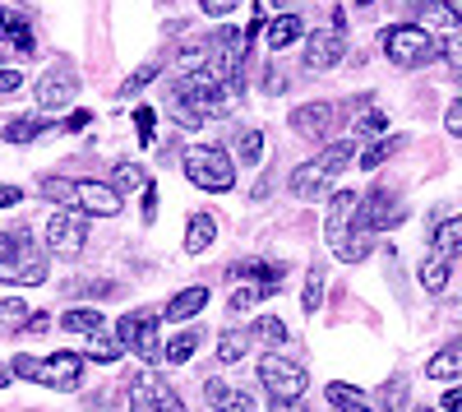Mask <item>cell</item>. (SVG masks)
Returning <instances> with one entry per match:
<instances>
[{
    "mask_svg": "<svg viewBox=\"0 0 462 412\" xmlns=\"http://www.w3.org/2000/svg\"><path fill=\"white\" fill-rule=\"evenodd\" d=\"M0 283H14V287L47 283V255L32 246V237L23 228L0 232Z\"/></svg>",
    "mask_w": 462,
    "mask_h": 412,
    "instance_id": "6da1fadb",
    "label": "cell"
},
{
    "mask_svg": "<svg viewBox=\"0 0 462 412\" xmlns=\"http://www.w3.org/2000/svg\"><path fill=\"white\" fill-rule=\"evenodd\" d=\"M180 167L199 191H213V195H226L231 185H236V163H231V154L217 144H189Z\"/></svg>",
    "mask_w": 462,
    "mask_h": 412,
    "instance_id": "7a4b0ae2",
    "label": "cell"
},
{
    "mask_svg": "<svg viewBox=\"0 0 462 412\" xmlns=\"http://www.w3.org/2000/svg\"><path fill=\"white\" fill-rule=\"evenodd\" d=\"M379 47H383V56H389L398 70H420V65H430L439 56V42L420 23H393V28H383Z\"/></svg>",
    "mask_w": 462,
    "mask_h": 412,
    "instance_id": "3957f363",
    "label": "cell"
},
{
    "mask_svg": "<svg viewBox=\"0 0 462 412\" xmlns=\"http://www.w3.org/2000/svg\"><path fill=\"white\" fill-rule=\"evenodd\" d=\"M402 218H407L402 200H398L393 191H383V185H374V191H365V195H361V204H356V222H352V232H370V237H379V232H393Z\"/></svg>",
    "mask_w": 462,
    "mask_h": 412,
    "instance_id": "277c9868",
    "label": "cell"
},
{
    "mask_svg": "<svg viewBox=\"0 0 462 412\" xmlns=\"http://www.w3.org/2000/svg\"><path fill=\"white\" fill-rule=\"evenodd\" d=\"M88 246V213L79 209H56L47 218V250L60 259H79Z\"/></svg>",
    "mask_w": 462,
    "mask_h": 412,
    "instance_id": "5b68a950",
    "label": "cell"
},
{
    "mask_svg": "<svg viewBox=\"0 0 462 412\" xmlns=\"http://www.w3.org/2000/svg\"><path fill=\"white\" fill-rule=\"evenodd\" d=\"M116 339L125 343V352H134L139 361H158L162 357V339H158V315L152 311H130L116 324Z\"/></svg>",
    "mask_w": 462,
    "mask_h": 412,
    "instance_id": "8992f818",
    "label": "cell"
},
{
    "mask_svg": "<svg viewBox=\"0 0 462 412\" xmlns=\"http://www.w3.org/2000/svg\"><path fill=\"white\" fill-rule=\"evenodd\" d=\"M259 385L273 398H300L305 385H310V376H305V366L287 361L282 352H263L259 357Z\"/></svg>",
    "mask_w": 462,
    "mask_h": 412,
    "instance_id": "52a82bcc",
    "label": "cell"
},
{
    "mask_svg": "<svg viewBox=\"0 0 462 412\" xmlns=\"http://www.w3.org/2000/svg\"><path fill=\"white\" fill-rule=\"evenodd\" d=\"M130 412H185V403L162 376L143 370V376H134V385H130Z\"/></svg>",
    "mask_w": 462,
    "mask_h": 412,
    "instance_id": "ba28073f",
    "label": "cell"
},
{
    "mask_svg": "<svg viewBox=\"0 0 462 412\" xmlns=\"http://www.w3.org/2000/svg\"><path fill=\"white\" fill-rule=\"evenodd\" d=\"M356 204H361V195H356V191H333V195H328L324 241H328V250H333V255H337V250L346 246V237H352V222H356Z\"/></svg>",
    "mask_w": 462,
    "mask_h": 412,
    "instance_id": "9c48e42d",
    "label": "cell"
},
{
    "mask_svg": "<svg viewBox=\"0 0 462 412\" xmlns=\"http://www.w3.org/2000/svg\"><path fill=\"white\" fill-rule=\"evenodd\" d=\"M74 93H79V74H74L65 61L51 65L42 80H37V107L42 111H65L74 102Z\"/></svg>",
    "mask_w": 462,
    "mask_h": 412,
    "instance_id": "30bf717a",
    "label": "cell"
},
{
    "mask_svg": "<svg viewBox=\"0 0 462 412\" xmlns=\"http://www.w3.org/2000/svg\"><path fill=\"white\" fill-rule=\"evenodd\" d=\"M121 191L111 181H74V209L88 218H116L121 213Z\"/></svg>",
    "mask_w": 462,
    "mask_h": 412,
    "instance_id": "8fae6325",
    "label": "cell"
},
{
    "mask_svg": "<svg viewBox=\"0 0 462 412\" xmlns=\"http://www.w3.org/2000/svg\"><path fill=\"white\" fill-rule=\"evenodd\" d=\"M79 380H84V352H51V357H42L37 385L65 394V389H79Z\"/></svg>",
    "mask_w": 462,
    "mask_h": 412,
    "instance_id": "7c38bea8",
    "label": "cell"
},
{
    "mask_svg": "<svg viewBox=\"0 0 462 412\" xmlns=\"http://www.w3.org/2000/svg\"><path fill=\"white\" fill-rule=\"evenodd\" d=\"M291 130H296L300 139L324 144V139L337 130V107H333V102H305V107H296V111H291Z\"/></svg>",
    "mask_w": 462,
    "mask_h": 412,
    "instance_id": "4fadbf2b",
    "label": "cell"
},
{
    "mask_svg": "<svg viewBox=\"0 0 462 412\" xmlns=\"http://www.w3.org/2000/svg\"><path fill=\"white\" fill-rule=\"evenodd\" d=\"M342 56H346V37L337 28H319V33L305 37V70H310V74L333 70Z\"/></svg>",
    "mask_w": 462,
    "mask_h": 412,
    "instance_id": "5bb4252c",
    "label": "cell"
},
{
    "mask_svg": "<svg viewBox=\"0 0 462 412\" xmlns=\"http://www.w3.org/2000/svg\"><path fill=\"white\" fill-rule=\"evenodd\" d=\"M333 185V176H328V167L319 163V158H310V163H300L291 176H287V191L296 195V200H324V191Z\"/></svg>",
    "mask_w": 462,
    "mask_h": 412,
    "instance_id": "9a60e30c",
    "label": "cell"
},
{
    "mask_svg": "<svg viewBox=\"0 0 462 412\" xmlns=\"http://www.w3.org/2000/svg\"><path fill=\"white\" fill-rule=\"evenodd\" d=\"M204 398H208L213 412H254V394L226 385V380H208L204 385Z\"/></svg>",
    "mask_w": 462,
    "mask_h": 412,
    "instance_id": "2e32d148",
    "label": "cell"
},
{
    "mask_svg": "<svg viewBox=\"0 0 462 412\" xmlns=\"http://www.w3.org/2000/svg\"><path fill=\"white\" fill-rule=\"evenodd\" d=\"M305 37V23H300V14H291V10H282L278 19H268L263 23V42H268V52H287V47H296Z\"/></svg>",
    "mask_w": 462,
    "mask_h": 412,
    "instance_id": "e0dca14e",
    "label": "cell"
},
{
    "mask_svg": "<svg viewBox=\"0 0 462 412\" xmlns=\"http://www.w3.org/2000/svg\"><path fill=\"white\" fill-rule=\"evenodd\" d=\"M0 42H10L14 52H23V56H32L37 52V37H32V28H28V14L23 10H0Z\"/></svg>",
    "mask_w": 462,
    "mask_h": 412,
    "instance_id": "ac0fdd59",
    "label": "cell"
},
{
    "mask_svg": "<svg viewBox=\"0 0 462 412\" xmlns=\"http://www.w3.org/2000/svg\"><path fill=\"white\" fill-rule=\"evenodd\" d=\"M204 306H208V287H204V283H195V287L176 292L171 302L162 306V320H171V324H180V320H195Z\"/></svg>",
    "mask_w": 462,
    "mask_h": 412,
    "instance_id": "d6986e66",
    "label": "cell"
},
{
    "mask_svg": "<svg viewBox=\"0 0 462 412\" xmlns=\"http://www.w3.org/2000/svg\"><path fill=\"white\" fill-rule=\"evenodd\" d=\"M217 241V218L213 213H189V222H185V255H204L208 246Z\"/></svg>",
    "mask_w": 462,
    "mask_h": 412,
    "instance_id": "ffe728a7",
    "label": "cell"
},
{
    "mask_svg": "<svg viewBox=\"0 0 462 412\" xmlns=\"http://www.w3.org/2000/svg\"><path fill=\"white\" fill-rule=\"evenodd\" d=\"M51 130V121H42V117H14L5 130H0V139L5 144H32V139H42Z\"/></svg>",
    "mask_w": 462,
    "mask_h": 412,
    "instance_id": "44dd1931",
    "label": "cell"
},
{
    "mask_svg": "<svg viewBox=\"0 0 462 412\" xmlns=\"http://www.w3.org/2000/svg\"><path fill=\"white\" fill-rule=\"evenodd\" d=\"M60 329L93 339L97 329H106V320H102V311H93V306H74V311H65V315H60Z\"/></svg>",
    "mask_w": 462,
    "mask_h": 412,
    "instance_id": "7402d4cb",
    "label": "cell"
},
{
    "mask_svg": "<svg viewBox=\"0 0 462 412\" xmlns=\"http://www.w3.org/2000/svg\"><path fill=\"white\" fill-rule=\"evenodd\" d=\"M324 394H328V403H333L337 412H370V394H361L356 385H342V380H333Z\"/></svg>",
    "mask_w": 462,
    "mask_h": 412,
    "instance_id": "603a6c76",
    "label": "cell"
},
{
    "mask_svg": "<svg viewBox=\"0 0 462 412\" xmlns=\"http://www.w3.org/2000/svg\"><path fill=\"white\" fill-rule=\"evenodd\" d=\"M88 361H102V366H111V361H121L125 357V343L116 339V333H106V329H97L93 339H88V352H84Z\"/></svg>",
    "mask_w": 462,
    "mask_h": 412,
    "instance_id": "cb8c5ba5",
    "label": "cell"
},
{
    "mask_svg": "<svg viewBox=\"0 0 462 412\" xmlns=\"http://www.w3.org/2000/svg\"><path fill=\"white\" fill-rule=\"evenodd\" d=\"M402 144H407V135H383V139H374L370 148H361V158H356V163H361L365 172H374L379 163H389V158L398 154Z\"/></svg>",
    "mask_w": 462,
    "mask_h": 412,
    "instance_id": "d4e9b609",
    "label": "cell"
},
{
    "mask_svg": "<svg viewBox=\"0 0 462 412\" xmlns=\"http://www.w3.org/2000/svg\"><path fill=\"white\" fill-rule=\"evenodd\" d=\"M245 352H250V329H226L217 339V361L222 366H236Z\"/></svg>",
    "mask_w": 462,
    "mask_h": 412,
    "instance_id": "484cf974",
    "label": "cell"
},
{
    "mask_svg": "<svg viewBox=\"0 0 462 412\" xmlns=\"http://www.w3.org/2000/svg\"><path fill=\"white\" fill-rule=\"evenodd\" d=\"M416 278H420V287H426V292H444V287H448V255H430V259H420Z\"/></svg>",
    "mask_w": 462,
    "mask_h": 412,
    "instance_id": "4316f807",
    "label": "cell"
},
{
    "mask_svg": "<svg viewBox=\"0 0 462 412\" xmlns=\"http://www.w3.org/2000/svg\"><path fill=\"white\" fill-rule=\"evenodd\" d=\"M457 370H462V348H457V343H448L444 352H435V357L426 361V376H430V380H453Z\"/></svg>",
    "mask_w": 462,
    "mask_h": 412,
    "instance_id": "83f0119b",
    "label": "cell"
},
{
    "mask_svg": "<svg viewBox=\"0 0 462 412\" xmlns=\"http://www.w3.org/2000/svg\"><path fill=\"white\" fill-rule=\"evenodd\" d=\"M250 339H259L263 348H282L291 333H287V324H282L278 315H259V320L250 324Z\"/></svg>",
    "mask_w": 462,
    "mask_h": 412,
    "instance_id": "f1b7e54d",
    "label": "cell"
},
{
    "mask_svg": "<svg viewBox=\"0 0 462 412\" xmlns=\"http://www.w3.org/2000/svg\"><path fill=\"white\" fill-rule=\"evenodd\" d=\"M195 352H199V333H195V329H180L176 339L162 348V361H167V366H185Z\"/></svg>",
    "mask_w": 462,
    "mask_h": 412,
    "instance_id": "f546056e",
    "label": "cell"
},
{
    "mask_svg": "<svg viewBox=\"0 0 462 412\" xmlns=\"http://www.w3.org/2000/svg\"><path fill=\"white\" fill-rule=\"evenodd\" d=\"M324 283H328L324 265H310V274H305V292H300V311L305 315H315L324 306Z\"/></svg>",
    "mask_w": 462,
    "mask_h": 412,
    "instance_id": "4dcf8cb0",
    "label": "cell"
},
{
    "mask_svg": "<svg viewBox=\"0 0 462 412\" xmlns=\"http://www.w3.org/2000/svg\"><path fill=\"white\" fill-rule=\"evenodd\" d=\"M435 255H448V259L462 255V213L435 228Z\"/></svg>",
    "mask_w": 462,
    "mask_h": 412,
    "instance_id": "1f68e13d",
    "label": "cell"
},
{
    "mask_svg": "<svg viewBox=\"0 0 462 412\" xmlns=\"http://www.w3.org/2000/svg\"><path fill=\"white\" fill-rule=\"evenodd\" d=\"M111 185H116V191H143V185H148V172L139 167V163H116L111 167Z\"/></svg>",
    "mask_w": 462,
    "mask_h": 412,
    "instance_id": "d6a6232c",
    "label": "cell"
},
{
    "mask_svg": "<svg viewBox=\"0 0 462 412\" xmlns=\"http://www.w3.org/2000/svg\"><path fill=\"white\" fill-rule=\"evenodd\" d=\"M236 158L245 167H259L263 163V130H241L236 135Z\"/></svg>",
    "mask_w": 462,
    "mask_h": 412,
    "instance_id": "836d02e7",
    "label": "cell"
},
{
    "mask_svg": "<svg viewBox=\"0 0 462 412\" xmlns=\"http://www.w3.org/2000/svg\"><path fill=\"white\" fill-rule=\"evenodd\" d=\"M37 191H42L47 200H56V204H65V209H74V181H65V176H42Z\"/></svg>",
    "mask_w": 462,
    "mask_h": 412,
    "instance_id": "e575fe53",
    "label": "cell"
},
{
    "mask_svg": "<svg viewBox=\"0 0 462 412\" xmlns=\"http://www.w3.org/2000/svg\"><path fill=\"white\" fill-rule=\"evenodd\" d=\"M439 61H444L448 70H457V74H462V28H453V33H444V37H439Z\"/></svg>",
    "mask_w": 462,
    "mask_h": 412,
    "instance_id": "d590c367",
    "label": "cell"
},
{
    "mask_svg": "<svg viewBox=\"0 0 462 412\" xmlns=\"http://www.w3.org/2000/svg\"><path fill=\"white\" fill-rule=\"evenodd\" d=\"M28 324V306L23 302H0V333H14V329H23Z\"/></svg>",
    "mask_w": 462,
    "mask_h": 412,
    "instance_id": "8d00e7d4",
    "label": "cell"
},
{
    "mask_svg": "<svg viewBox=\"0 0 462 412\" xmlns=\"http://www.w3.org/2000/svg\"><path fill=\"white\" fill-rule=\"evenodd\" d=\"M152 80H158V65H139V70L130 74V80L121 84V98H134V93H139V89H148Z\"/></svg>",
    "mask_w": 462,
    "mask_h": 412,
    "instance_id": "74e56055",
    "label": "cell"
},
{
    "mask_svg": "<svg viewBox=\"0 0 462 412\" xmlns=\"http://www.w3.org/2000/svg\"><path fill=\"white\" fill-rule=\"evenodd\" d=\"M10 370L19 380H37V370H42V357H28V352H19L14 361H10Z\"/></svg>",
    "mask_w": 462,
    "mask_h": 412,
    "instance_id": "f35d334b",
    "label": "cell"
},
{
    "mask_svg": "<svg viewBox=\"0 0 462 412\" xmlns=\"http://www.w3.org/2000/svg\"><path fill=\"white\" fill-rule=\"evenodd\" d=\"M263 296H268V292H263V287H254V283H250V287H241V292H236V296H231V311H236V315H241V311H250V306H254V302H263Z\"/></svg>",
    "mask_w": 462,
    "mask_h": 412,
    "instance_id": "ab89813d",
    "label": "cell"
},
{
    "mask_svg": "<svg viewBox=\"0 0 462 412\" xmlns=\"http://www.w3.org/2000/svg\"><path fill=\"white\" fill-rule=\"evenodd\" d=\"M356 130L361 135H383L389 130V117H383V111H365V117H356Z\"/></svg>",
    "mask_w": 462,
    "mask_h": 412,
    "instance_id": "60d3db41",
    "label": "cell"
},
{
    "mask_svg": "<svg viewBox=\"0 0 462 412\" xmlns=\"http://www.w3.org/2000/svg\"><path fill=\"white\" fill-rule=\"evenodd\" d=\"M282 89H287V74H282V65H268V70H263V93H268V98H278Z\"/></svg>",
    "mask_w": 462,
    "mask_h": 412,
    "instance_id": "b9f144b4",
    "label": "cell"
},
{
    "mask_svg": "<svg viewBox=\"0 0 462 412\" xmlns=\"http://www.w3.org/2000/svg\"><path fill=\"white\" fill-rule=\"evenodd\" d=\"M23 89V70H10V65H0V98H10Z\"/></svg>",
    "mask_w": 462,
    "mask_h": 412,
    "instance_id": "7bdbcfd3",
    "label": "cell"
},
{
    "mask_svg": "<svg viewBox=\"0 0 462 412\" xmlns=\"http://www.w3.org/2000/svg\"><path fill=\"white\" fill-rule=\"evenodd\" d=\"M152 121H158V117H152V107H139V111H134V130H139V144H152Z\"/></svg>",
    "mask_w": 462,
    "mask_h": 412,
    "instance_id": "ee69618b",
    "label": "cell"
},
{
    "mask_svg": "<svg viewBox=\"0 0 462 412\" xmlns=\"http://www.w3.org/2000/svg\"><path fill=\"white\" fill-rule=\"evenodd\" d=\"M444 130H448L453 139H462V98L448 102V111H444Z\"/></svg>",
    "mask_w": 462,
    "mask_h": 412,
    "instance_id": "f6af8a7d",
    "label": "cell"
},
{
    "mask_svg": "<svg viewBox=\"0 0 462 412\" xmlns=\"http://www.w3.org/2000/svg\"><path fill=\"white\" fill-rule=\"evenodd\" d=\"M236 5H241V0H199V10H204L208 19H226Z\"/></svg>",
    "mask_w": 462,
    "mask_h": 412,
    "instance_id": "bcb514c9",
    "label": "cell"
},
{
    "mask_svg": "<svg viewBox=\"0 0 462 412\" xmlns=\"http://www.w3.org/2000/svg\"><path fill=\"white\" fill-rule=\"evenodd\" d=\"M121 287H116L111 278H102V283H84V296H116Z\"/></svg>",
    "mask_w": 462,
    "mask_h": 412,
    "instance_id": "7dc6e473",
    "label": "cell"
},
{
    "mask_svg": "<svg viewBox=\"0 0 462 412\" xmlns=\"http://www.w3.org/2000/svg\"><path fill=\"white\" fill-rule=\"evenodd\" d=\"M439 412H462V385H453V389L439 398Z\"/></svg>",
    "mask_w": 462,
    "mask_h": 412,
    "instance_id": "c3c4849f",
    "label": "cell"
},
{
    "mask_svg": "<svg viewBox=\"0 0 462 412\" xmlns=\"http://www.w3.org/2000/svg\"><path fill=\"white\" fill-rule=\"evenodd\" d=\"M152 213H158V185L148 181V185H143V218L152 222Z\"/></svg>",
    "mask_w": 462,
    "mask_h": 412,
    "instance_id": "681fc988",
    "label": "cell"
},
{
    "mask_svg": "<svg viewBox=\"0 0 462 412\" xmlns=\"http://www.w3.org/2000/svg\"><path fill=\"white\" fill-rule=\"evenodd\" d=\"M14 204H23V191L19 185H0V209H14Z\"/></svg>",
    "mask_w": 462,
    "mask_h": 412,
    "instance_id": "f907efd6",
    "label": "cell"
},
{
    "mask_svg": "<svg viewBox=\"0 0 462 412\" xmlns=\"http://www.w3.org/2000/svg\"><path fill=\"white\" fill-rule=\"evenodd\" d=\"M268 412H305V403L300 398H273V403H268Z\"/></svg>",
    "mask_w": 462,
    "mask_h": 412,
    "instance_id": "816d5d0a",
    "label": "cell"
},
{
    "mask_svg": "<svg viewBox=\"0 0 462 412\" xmlns=\"http://www.w3.org/2000/svg\"><path fill=\"white\" fill-rule=\"evenodd\" d=\"M93 117H88V111H69V117H65V130H84Z\"/></svg>",
    "mask_w": 462,
    "mask_h": 412,
    "instance_id": "f5cc1de1",
    "label": "cell"
},
{
    "mask_svg": "<svg viewBox=\"0 0 462 412\" xmlns=\"http://www.w3.org/2000/svg\"><path fill=\"white\" fill-rule=\"evenodd\" d=\"M47 324H51V320H47L42 311H37V315H28V324H23V329H28V333H47Z\"/></svg>",
    "mask_w": 462,
    "mask_h": 412,
    "instance_id": "db71d44e",
    "label": "cell"
},
{
    "mask_svg": "<svg viewBox=\"0 0 462 412\" xmlns=\"http://www.w3.org/2000/svg\"><path fill=\"white\" fill-rule=\"evenodd\" d=\"M444 5H448V10H453V19L462 23V0H444Z\"/></svg>",
    "mask_w": 462,
    "mask_h": 412,
    "instance_id": "11a10c76",
    "label": "cell"
},
{
    "mask_svg": "<svg viewBox=\"0 0 462 412\" xmlns=\"http://www.w3.org/2000/svg\"><path fill=\"white\" fill-rule=\"evenodd\" d=\"M10 380H14V370H10V366H0V389H5Z\"/></svg>",
    "mask_w": 462,
    "mask_h": 412,
    "instance_id": "9f6ffc18",
    "label": "cell"
},
{
    "mask_svg": "<svg viewBox=\"0 0 462 412\" xmlns=\"http://www.w3.org/2000/svg\"><path fill=\"white\" fill-rule=\"evenodd\" d=\"M356 5H361V10H365V5H374V0H356Z\"/></svg>",
    "mask_w": 462,
    "mask_h": 412,
    "instance_id": "6f0895ef",
    "label": "cell"
},
{
    "mask_svg": "<svg viewBox=\"0 0 462 412\" xmlns=\"http://www.w3.org/2000/svg\"><path fill=\"white\" fill-rule=\"evenodd\" d=\"M416 412H439V407H416Z\"/></svg>",
    "mask_w": 462,
    "mask_h": 412,
    "instance_id": "680465c9",
    "label": "cell"
},
{
    "mask_svg": "<svg viewBox=\"0 0 462 412\" xmlns=\"http://www.w3.org/2000/svg\"><path fill=\"white\" fill-rule=\"evenodd\" d=\"M278 5H287V0H278Z\"/></svg>",
    "mask_w": 462,
    "mask_h": 412,
    "instance_id": "91938a15",
    "label": "cell"
}]
</instances>
